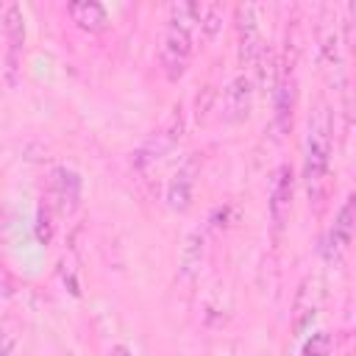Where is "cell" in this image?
Returning <instances> with one entry per match:
<instances>
[{"label": "cell", "mask_w": 356, "mask_h": 356, "mask_svg": "<svg viewBox=\"0 0 356 356\" xmlns=\"http://www.w3.org/2000/svg\"><path fill=\"white\" fill-rule=\"evenodd\" d=\"M331 134H334V122H331V111L325 106H320L309 122V136H306V181H309V192L320 186V181L325 178L328 161H331Z\"/></svg>", "instance_id": "obj_1"}, {"label": "cell", "mask_w": 356, "mask_h": 356, "mask_svg": "<svg viewBox=\"0 0 356 356\" xmlns=\"http://www.w3.org/2000/svg\"><path fill=\"white\" fill-rule=\"evenodd\" d=\"M181 131H184V117H181V111H175L159 131H153V134L142 142V147L134 153V167L145 170V167L156 164L164 153H170V150L175 147V142L181 139Z\"/></svg>", "instance_id": "obj_2"}, {"label": "cell", "mask_w": 356, "mask_h": 356, "mask_svg": "<svg viewBox=\"0 0 356 356\" xmlns=\"http://www.w3.org/2000/svg\"><path fill=\"white\" fill-rule=\"evenodd\" d=\"M192 39H195L192 31H184L175 25L167 28L164 42H161V67H164V75L170 81H178L186 72L189 56H192Z\"/></svg>", "instance_id": "obj_3"}, {"label": "cell", "mask_w": 356, "mask_h": 356, "mask_svg": "<svg viewBox=\"0 0 356 356\" xmlns=\"http://www.w3.org/2000/svg\"><path fill=\"white\" fill-rule=\"evenodd\" d=\"M292 195H295V175L289 164H281L273 172V184H270V217L275 228H284L289 209H292Z\"/></svg>", "instance_id": "obj_4"}, {"label": "cell", "mask_w": 356, "mask_h": 356, "mask_svg": "<svg viewBox=\"0 0 356 356\" xmlns=\"http://www.w3.org/2000/svg\"><path fill=\"white\" fill-rule=\"evenodd\" d=\"M253 103V83L245 75H236L228 81V86L222 89V117L231 122H239L248 117Z\"/></svg>", "instance_id": "obj_5"}, {"label": "cell", "mask_w": 356, "mask_h": 356, "mask_svg": "<svg viewBox=\"0 0 356 356\" xmlns=\"http://www.w3.org/2000/svg\"><path fill=\"white\" fill-rule=\"evenodd\" d=\"M236 22H239V61L242 64H253L259 58V53H261L256 8L253 6H239L236 8Z\"/></svg>", "instance_id": "obj_6"}, {"label": "cell", "mask_w": 356, "mask_h": 356, "mask_svg": "<svg viewBox=\"0 0 356 356\" xmlns=\"http://www.w3.org/2000/svg\"><path fill=\"white\" fill-rule=\"evenodd\" d=\"M195 175H197V161L195 159H186L175 170L172 181L167 186V203H170V209H175V211H186L189 209L192 189H195Z\"/></svg>", "instance_id": "obj_7"}, {"label": "cell", "mask_w": 356, "mask_h": 356, "mask_svg": "<svg viewBox=\"0 0 356 356\" xmlns=\"http://www.w3.org/2000/svg\"><path fill=\"white\" fill-rule=\"evenodd\" d=\"M353 239V197H348L342 203V209L337 211V220L328 231V245H325V256H339Z\"/></svg>", "instance_id": "obj_8"}, {"label": "cell", "mask_w": 356, "mask_h": 356, "mask_svg": "<svg viewBox=\"0 0 356 356\" xmlns=\"http://www.w3.org/2000/svg\"><path fill=\"white\" fill-rule=\"evenodd\" d=\"M317 303H320L317 281H314V278H306L303 286H300V292H298V298H295V323H292L295 334H300V331L314 320V314H317Z\"/></svg>", "instance_id": "obj_9"}, {"label": "cell", "mask_w": 356, "mask_h": 356, "mask_svg": "<svg viewBox=\"0 0 356 356\" xmlns=\"http://www.w3.org/2000/svg\"><path fill=\"white\" fill-rule=\"evenodd\" d=\"M70 17H72V22L78 25V28H83V31H89V33H100V31H106V25H108V17H106V8L100 6V3H72L70 8Z\"/></svg>", "instance_id": "obj_10"}, {"label": "cell", "mask_w": 356, "mask_h": 356, "mask_svg": "<svg viewBox=\"0 0 356 356\" xmlns=\"http://www.w3.org/2000/svg\"><path fill=\"white\" fill-rule=\"evenodd\" d=\"M53 195L58 200V206L64 211H72L78 206V197H81V181L75 172L70 170H56L53 172Z\"/></svg>", "instance_id": "obj_11"}, {"label": "cell", "mask_w": 356, "mask_h": 356, "mask_svg": "<svg viewBox=\"0 0 356 356\" xmlns=\"http://www.w3.org/2000/svg\"><path fill=\"white\" fill-rule=\"evenodd\" d=\"M203 259H206V236H203V231H192L181 248V273L186 278H192L200 270Z\"/></svg>", "instance_id": "obj_12"}, {"label": "cell", "mask_w": 356, "mask_h": 356, "mask_svg": "<svg viewBox=\"0 0 356 356\" xmlns=\"http://www.w3.org/2000/svg\"><path fill=\"white\" fill-rule=\"evenodd\" d=\"M200 3H172L170 6V25L175 28H184V31H197V22H200Z\"/></svg>", "instance_id": "obj_13"}, {"label": "cell", "mask_w": 356, "mask_h": 356, "mask_svg": "<svg viewBox=\"0 0 356 356\" xmlns=\"http://www.w3.org/2000/svg\"><path fill=\"white\" fill-rule=\"evenodd\" d=\"M3 22H6L8 42H11V64H14L17 50L22 47V39H25V22H22V11H19V6H8L6 14H3Z\"/></svg>", "instance_id": "obj_14"}, {"label": "cell", "mask_w": 356, "mask_h": 356, "mask_svg": "<svg viewBox=\"0 0 356 356\" xmlns=\"http://www.w3.org/2000/svg\"><path fill=\"white\" fill-rule=\"evenodd\" d=\"M197 31L206 42H211L220 31H222V6L211 3V6H203L200 8V22H197Z\"/></svg>", "instance_id": "obj_15"}, {"label": "cell", "mask_w": 356, "mask_h": 356, "mask_svg": "<svg viewBox=\"0 0 356 356\" xmlns=\"http://www.w3.org/2000/svg\"><path fill=\"white\" fill-rule=\"evenodd\" d=\"M17 337H19L17 323H14V320H3V323H0V356H11V353H14Z\"/></svg>", "instance_id": "obj_16"}, {"label": "cell", "mask_w": 356, "mask_h": 356, "mask_svg": "<svg viewBox=\"0 0 356 356\" xmlns=\"http://www.w3.org/2000/svg\"><path fill=\"white\" fill-rule=\"evenodd\" d=\"M328 350H331V337L325 331L312 334V339L303 345V356H328Z\"/></svg>", "instance_id": "obj_17"}, {"label": "cell", "mask_w": 356, "mask_h": 356, "mask_svg": "<svg viewBox=\"0 0 356 356\" xmlns=\"http://www.w3.org/2000/svg\"><path fill=\"white\" fill-rule=\"evenodd\" d=\"M36 239L39 242H50L53 239V222H50V214L44 209H39V217H36Z\"/></svg>", "instance_id": "obj_18"}, {"label": "cell", "mask_w": 356, "mask_h": 356, "mask_svg": "<svg viewBox=\"0 0 356 356\" xmlns=\"http://www.w3.org/2000/svg\"><path fill=\"white\" fill-rule=\"evenodd\" d=\"M114 356H131V353H128V348H117Z\"/></svg>", "instance_id": "obj_19"}]
</instances>
